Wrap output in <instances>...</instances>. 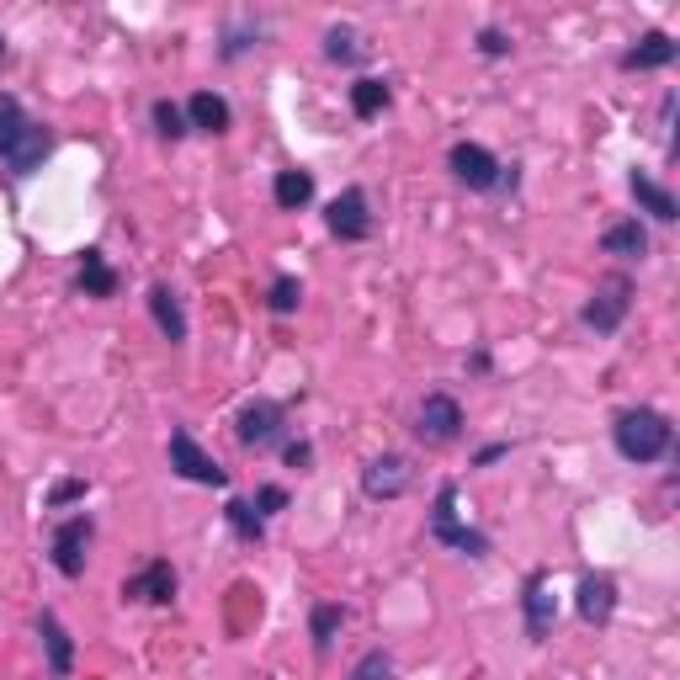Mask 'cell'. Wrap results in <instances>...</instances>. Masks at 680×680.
Masks as SVG:
<instances>
[{
    "mask_svg": "<svg viewBox=\"0 0 680 680\" xmlns=\"http://www.w3.org/2000/svg\"><path fill=\"white\" fill-rule=\"evenodd\" d=\"M48 149H54L48 128L32 122L17 96H0V160H6L17 176H32V171L48 160Z\"/></svg>",
    "mask_w": 680,
    "mask_h": 680,
    "instance_id": "1",
    "label": "cell"
},
{
    "mask_svg": "<svg viewBox=\"0 0 680 680\" xmlns=\"http://www.w3.org/2000/svg\"><path fill=\"white\" fill-rule=\"evenodd\" d=\"M612 436H617V452L627 463H654L670 452V420L659 410H622Z\"/></svg>",
    "mask_w": 680,
    "mask_h": 680,
    "instance_id": "2",
    "label": "cell"
},
{
    "mask_svg": "<svg viewBox=\"0 0 680 680\" xmlns=\"http://www.w3.org/2000/svg\"><path fill=\"white\" fill-rule=\"evenodd\" d=\"M431 537H436V542H446V548H457V553H468V559H484V553H489V537L457 521V489H452V484H442V489H436Z\"/></svg>",
    "mask_w": 680,
    "mask_h": 680,
    "instance_id": "3",
    "label": "cell"
},
{
    "mask_svg": "<svg viewBox=\"0 0 680 680\" xmlns=\"http://www.w3.org/2000/svg\"><path fill=\"white\" fill-rule=\"evenodd\" d=\"M627 309H633V282H627L622 271H612V277L595 288L591 303H585V325H591L595 335H612V330L627 320Z\"/></svg>",
    "mask_w": 680,
    "mask_h": 680,
    "instance_id": "4",
    "label": "cell"
},
{
    "mask_svg": "<svg viewBox=\"0 0 680 680\" xmlns=\"http://www.w3.org/2000/svg\"><path fill=\"white\" fill-rule=\"evenodd\" d=\"M410 484H414V468H410V457H399V452H384V457H373L361 468V489L373 500H399Z\"/></svg>",
    "mask_w": 680,
    "mask_h": 680,
    "instance_id": "5",
    "label": "cell"
},
{
    "mask_svg": "<svg viewBox=\"0 0 680 680\" xmlns=\"http://www.w3.org/2000/svg\"><path fill=\"white\" fill-rule=\"evenodd\" d=\"M171 468H176L181 478H192V484H213V489L229 484V474L207 457L203 446L192 442V431H171Z\"/></svg>",
    "mask_w": 680,
    "mask_h": 680,
    "instance_id": "6",
    "label": "cell"
},
{
    "mask_svg": "<svg viewBox=\"0 0 680 680\" xmlns=\"http://www.w3.org/2000/svg\"><path fill=\"white\" fill-rule=\"evenodd\" d=\"M446 165H452V176L463 181L468 192H489V186L500 181V160H495L484 144H452Z\"/></svg>",
    "mask_w": 680,
    "mask_h": 680,
    "instance_id": "7",
    "label": "cell"
},
{
    "mask_svg": "<svg viewBox=\"0 0 680 680\" xmlns=\"http://www.w3.org/2000/svg\"><path fill=\"white\" fill-rule=\"evenodd\" d=\"M325 224H330V235H335V239H367V235H373V213H367V192H361V186H352V192H341V197L330 203Z\"/></svg>",
    "mask_w": 680,
    "mask_h": 680,
    "instance_id": "8",
    "label": "cell"
},
{
    "mask_svg": "<svg viewBox=\"0 0 680 680\" xmlns=\"http://www.w3.org/2000/svg\"><path fill=\"white\" fill-rule=\"evenodd\" d=\"M420 442L431 446H446L457 442V431H463V410H457V399H446V393H431L425 404H420Z\"/></svg>",
    "mask_w": 680,
    "mask_h": 680,
    "instance_id": "9",
    "label": "cell"
},
{
    "mask_svg": "<svg viewBox=\"0 0 680 680\" xmlns=\"http://www.w3.org/2000/svg\"><path fill=\"white\" fill-rule=\"evenodd\" d=\"M239 442L245 446H271L282 436V410L271 404V399H250L245 410H239Z\"/></svg>",
    "mask_w": 680,
    "mask_h": 680,
    "instance_id": "10",
    "label": "cell"
},
{
    "mask_svg": "<svg viewBox=\"0 0 680 680\" xmlns=\"http://www.w3.org/2000/svg\"><path fill=\"white\" fill-rule=\"evenodd\" d=\"M86 542H90V516H75V521H64L60 532H54V569L75 580V574L86 569Z\"/></svg>",
    "mask_w": 680,
    "mask_h": 680,
    "instance_id": "11",
    "label": "cell"
},
{
    "mask_svg": "<svg viewBox=\"0 0 680 680\" xmlns=\"http://www.w3.org/2000/svg\"><path fill=\"white\" fill-rule=\"evenodd\" d=\"M128 601H154V606H171V595H176V569L165 559H154L144 574H133L128 585H122Z\"/></svg>",
    "mask_w": 680,
    "mask_h": 680,
    "instance_id": "12",
    "label": "cell"
},
{
    "mask_svg": "<svg viewBox=\"0 0 680 680\" xmlns=\"http://www.w3.org/2000/svg\"><path fill=\"white\" fill-rule=\"evenodd\" d=\"M553 617H559V601H553V585H548V574H532L527 580V638H548L553 633Z\"/></svg>",
    "mask_w": 680,
    "mask_h": 680,
    "instance_id": "13",
    "label": "cell"
},
{
    "mask_svg": "<svg viewBox=\"0 0 680 680\" xmlns=\"http://www.w3.org/2000/svg\"><path fill=\"white\" fill-rule=\"evenodd\" d=\"M612 612H617V580L612 574H585L580 580V617L612 622Z\"/></svg>",
    "mask_w": 680,
    "mask_h": 680,
    "instance_id": "14",
    "label": "cell"
},
{
    "mask_svg": "<svg viewBox=\"0 0 680 680\" xmlns=\"http://www.w3.org/2000/svg\"><path fill=\"white\" fill-rule=\"evenodd\" d=\"M665 64H676V43L665 32H644L638 48L622 54V69H665Z\"/></svg>",
    "mask_w": 680,
    "mask_h": 680,
    "instance_id": "15",
    "label": "cell"
},
{
    "mask_svg": "<svg viewBox=\"0 0 680 680\" xmlns=\"http://www.w3.org/2000/svg\"><path fill=\"white\" fill-rule=\"evenodd\" d=\"M37 638H43V649H48V670H54V676H69V670H75V649H69V633L60 627L54 612L37 617Z\"/></svg>",
    "mask_w": 680,
    "mask_h": 680,
    "instance_id": "16",
    "label": "cell"
},
{
    "mask_svg": "<svg viewBox=\"0 0 680 680\" xmlns=\"http://www.w3.org/2000/svg\"><path fill=\"white\" fill-rule=\"evenodd\" d=\"M627 186H633V197H638V207H644L649 218H659V224H670V218H676V213H680V203H676V197H670V192H665V186H659V181H654V176H644V171H633V181H627Z\"/></svg>",
    "mask_w": 680,
    "mask_h": 680,
    "instance_id": "17",
    "label": "cell"
},
{
    "mask_svg": "<svg viewBox=\"0 0 680 680\" xmlns=\"http://www.w3.org/2000/svg\"><path fill=\"white\" fill-rule=\"evenodd\" d=\"M149 314H154V325L165 330V341H186V314H181L176 293L160 282V288H149Z\"/></svg>",
    "mask_w": 680,
    "mask_h": 680,
    "instance_id": "18",
    "label": "cell"
},
{
    "mask_svg": "<svg viewBox=\"0 0 680 680\" xmlns=\"http://www.w3.org/2000/svg\"><path fill=\"white\" fill-rule=\"evenodd\" d=\"M186 118H192V128H203V133H224L229 128V101L213 96V90H197L186 101Z\"/></svg>",
    "mask_w": 680,
    "mask_h": 680,
    "instance_id": "19",
    "label": "cell"
},
{
    "mask_svg": "<svg viewBox=\"0 0 680 680\" xmlns=\"http://www.w3.org/2000/svg\"><path fill=\"white\" fill-rule=\"evenodd\" d=\"M601 250H606V256H627V261H633V256H644V250H649V235H644V224H638V218H627V224H612V229L601 235Z\"/></svg>",
    "mask_w": 680,
    "mask_h": 680,
    "instance_id": "20",
    "label": "cell"
},
{
    "mask_svg": "<svg viewBox=\"0 0 680 680\" xmlns=\"http://www.w3.org/2000/svg\"><path fill=\"white\" fill-rule=\"evenodd\" d=\"M271 197H277V207L298 213V207H309V197H314V176L309 171H282L277 186H271Z\"/></svg>",
    "mask_w": 680,
    "mask_h": 680,
    "instance_id": "21",
    "label": "cell"
},
{
    "mask_svg": "<svg viewBox=\"0 0 680 680\" xmlns=\"http://www.w3.org/2000/svg\"><path fill=\"white\" fill-rule=\"evenodd\" d=\"M80 288L90 298H112L118 293V271L101 261V250H86V261H80Z\"/></svg>",
    "mask_w": 680,
    "mask_h": 680,
    "instance_id": "22",
    "label": "cell"
},
{
    "mask_svg": "<svg viewBox=\"0 0 680 680\" xmlns=\"http://www.w3.org/2000/svg\"><path fill=\"white\" fill-rule=\"evenodd\" d=\"M224 521H229L235 537H245V542H261V537H267V516H261L250 500H229L224 505Z\"/></svg>",
    "mask_w": 680,
    "mask_h": 680,
    "instance_id": "23",
    "label": "cell"
},
{
    "mask_svg": "<svg viewBox=\"0 0 680 680\" xmlns=\"http://www.w3.org/2000/svg\"><path fill=\"white\" fill-rule=\"evenodd\" d=\"M388 107V86L384 80H356L352 86V112L356 118H378Z\"/></svg>",
    "mask_w": 680,
    "mask_h": 680,
    "instance_id": "24",
    "label": "cell"
},
{
    "mask_svg": "<svg viewBox=\"0 0 680 680\" xmlns=\"http://www.w3.org/2000/svg\"><path fill=\"white\" fill-rule=\"evenodd\" d=\"M325 54H330L335 64H356L361 54H367V48H361V37H356L352 28H330V32H325Z\"/></svg>",
    "mask_w": 680,
    "mask_h": 680,
    "instance_id": "25",
    "label": "cell"
},
{
    "mask_svg": "<svg viewBox=\"0 0 680 680\" xmlns=\"http://www.w3.org/2000/svg\"><path fill=\"white\" fill-rule=\"evenodd\" d=\"M298 298H303V288H298V277H277V282H271V314H293L298 309Z\"/></svg>",
    "mask_w": 680,
    "mask_h": 680,
    "instance_id": "26",
    "label": "cell"
},
{
    "mask_svg": "<svg viewBox=\"0 0 680 680\" xmlns=\"http://www.w3.org/2000/svg\"><path fill=\"white\" fill-rule=\"evenodd\" d=\"M341 622H346L341 606H314V644H320V649H330V638L341 633Z\"/></svg>",
    "mask_w": 680,
    "mask_h": 680,
    "instance_id": "27",
    "label": "cell"
},
{
    "mask_svg": "<svg viewBox=\"0 0 680 680\" xmlns=\"http://www.w3.org/2000/svg\"><path fill=\"white\" fill-rule=\"evenodd\" d=\"M154 128H160L165 139H181V133H186V112H181L176 101H154Z\"/></svg>",
    "mask_w": 680,
    "mask_h": 680,
    "instance_id": "28",
    "label": "cell"
},
{
    "mask_svg": "<svg viewBox=\"0 0 680 680\" xmlns=\"http://www.w3.org/2000/svg\"><path fill=\"white\" fill-rule=\"evenodd\" d=\"M388 676H393V659H388L384 649H373V654H367V659H361V665L352 670V680H388Z\"/></svg>",
    "mask_w": 680,
    "mask_h": 680,
    "instance_id": "29",
    "label": "cell"
},
{
    "mask_svg": "<svg viewBox=\"0 0 680 680\" xmlns=\"http://www.w3.org/2000/svg\"><path fill=\"white\" fill-rule=\"evenodd\" d=\"M256 510H261V516H277V510H288V489H277V484H267V489L256 495Z\"/></svg>",
    "mask_w": 680,
    "mask_h": 680,
    "instance_id": "30",
    "label": "cell"
},
{
    "mask_svg": "<svg viewBox=\"0 0 680 680\" xmlns=\"http://www.w3.org/2000/svg\"><path fill=\"white\" fill-rule=\"evenodd\" d=\"M478 48H484L489 60H500V54H510V37H505L500 28H484L478 32Z\"/></svg>",
    "mask_w": 680,
    "mask_h": 680,
    "instance_id": "31",
    "label": "cell"
},
{
    "mask_svg": "<svg viewBox=\"0 0 680 680\" xmlns=\"http://www.w3.org/2000/svg\"><path fill=\"white\" fill-rule=\"evenodd\" d=\"M80 495H86V484H80V478H64V484H54L48 505H69V500H80Z\"/></svg>",
    "mask_w": 680,
    "mask_h": 680,
    "instance_id": "32",
    "label": "cell"
},
{
    "mask_svg": "<svg viewBox=\"0 0 680 680\" xmlns=\"http://www.w3.org/2000/svg\"><path fill=\"white\" fill-rule=\"evenodd\" d=\"M309 457H314V446L309 442H288V463H293V468H303Z\"/></svg>",
    "mask_w": 680,
    "mask_h": 680,
    "instance_id": "33",
    "label": "cell"
},
{
    "mask_svg": "<svg viewBox=\"0 0 680 680\" xmlns=\"http://www.w3.org/2000/svg\"><path fill=\"white\" fill-rule=\"evenodd\" d=\"M0 60H6V43H0Z\"/></svg>",
    "mask_w": 680,
    "mask_h": 680,
    "instance_id": "34",
    "label": "cell"
}]
</instances>
